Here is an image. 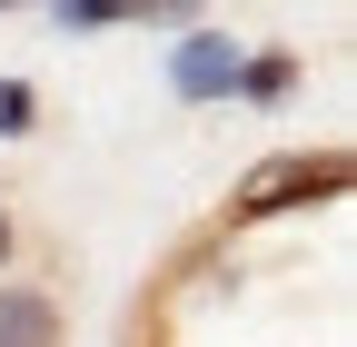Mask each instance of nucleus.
Here are the masks:
<instances>
[{"mask_svg": "<svg viewBox=\"0 0 357 347\" xmlns=\"http://www.w3.org/2000/svg\"><path fill=\"white\" fill-rule=\"evenodd\" d=\"M30 119V90H20V79H0V129H20Z\"/></svg>", "mask_w": 357, "mask_h": 347, "instance_id": "obj_5", "label": "nucleus"}, {"mask_svg": "<svg viewBox=\"0 0 357 347\" xmlns=\"http://www.w3.org/2000/svg\"><path fill=\"white\" fill-rule=\"evenodd\" d=\"M0 10H20V0H0Z\"/></svg>", "mask_w": 357, "mask_h": 347, "instance_id": "obj_7", "label": "nucleus"}, {"mask_svg": "<svg viewBox=\"0 0 357 347\" xmlns=\"http://www.w3.org/2000/svg\"><path fill=\"white\" fill-rule=\"evenodd\" d=\"M129 0H60V20H119Z\"/></svg>", "mask_w": 357, "mask_h": 347, "instance_id": "obj_4", "label": "nucleus"}, {"mask_svg": "<svg viewBox=\"0 0 357 347\" xmlns=\"http://www.w3.org/2000/svg\"><path fill=\"white\" fill-rule=\"evenodd\" d=\"M60 337H70V318L50 288H0V347H60Z\"/></svg>", "mask_w": 357, "mask_h": 347, "instance_id": "obj_2", "label": "nucleus"}, {"mask_svg": "<svg viewBox=\"0 0 357 347\" xmlns=\"http://www.w3.org/2000/svg\"><path fill=\"white\" fill-rule=\"evenodd\" d=\"M229 79H238V50H229V40H189V50H178V90H189V100L229 90Z\"/></svg>", "mask_w": 357, "mask_h": 347, "instance_id": "obj_3", "label": "nucleus"}, {"mask_svg": "<svg viewBox=\"0 0 357 347\" xmlns=\"http://www.w3.org/2000/svg\"><path fill=\"white\" fill-rule=\"evenodd\" d=\"M318 199H347V159L337 149H278V159H258L238 199H229V219H288V208H318Z\"/></svg>", "mask_w": 357, "mask_h": 347, "instance_id": "obj_1", "label": "nucleus"}, {"mask_svg": "<svg viewBox=\"0 0 357 347\" xmlns=\"http://www.w3.org/2000/svg\"><path fill=\"white\" fill-rule=\"evenodd\" d=\"M10 248H20V229H10V208H0V268H10Z\"/></svg>", "mask_w": 357, "mask_h": 347, "instance_id": "obj_6", "label": "nucleus"}]
</instances>
